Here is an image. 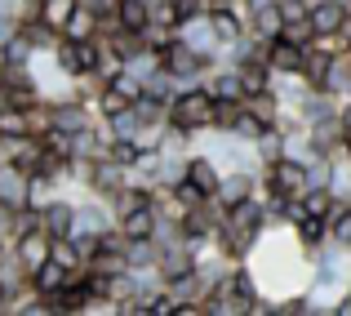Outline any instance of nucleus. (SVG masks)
Instances as JSON below:
<instances>
[{
	"mask_svg": "<svg viewBox=\"0 0 351 316\" xmlns=\"http://www.w3.org/2000/svg\"><path fill=\"white\" fill-rule=\"evenodd\" d=\"M9 107V89H5V80H0V111Z\"/></svg>",
	"mask_w": 351,
	"mask_h": 316,
	"instance_id": "c85d7f7f",
	"label": "nucleus"
},
{
	"mask_svg": "<svg viewBox=\"0 0 351 316\" xmlns=\"http://www.w3.org/2000/svg\"><path fill=\"white\" fill-rule=\"evenodd\" d=\"M302 54H307L302 45L276 36L271 49H267V67H271V71H285V76H302Z\"/></svg>",
	"mask_w": 351,
	"mask_h": 316,
	"instance_id": "4468645a",
	"label": "nucleus"
},
{
	"mask_svg": "<svg viewBox=\"0 0 351 316\" xmlns=\"http://www.w3.org/2000/svg\"><path fill=\"white\" fill-rule=\"evenodd\" d=\"M27 281H32V294H36V299H49V294H58L62 285L71 281V272L49 258V263H40L36 272H27Z\"/></svg>",
	"mask_w": 351,
	"mask_h": 316,
	"instance_id": "2eb2a0df",
	"label": "nucleus"
},
{
	"mask_svg": "<svg viewBox=\"0 0 351 316\" xmlns=\"http://www.w3.org/2000/svg\"><path fill=\"white\" fill-rule=\"evenodd\" d=\"M182 179L196 183L205 201H214V196H218V183H223V174H218L214 156H187V165H182Z\"/></svg>",
	"mask_w": 351,
	"mask_h": 316,
	"instance_id": "ddd939ff",
	"label": "nucleus"
},
{
	"mask_svg": "<svg viewBox=\"0 0 351 316\" xmlns=\"http://www.w3.org/2000/svg\"><path fill=\"white\" fill-rule=\"evenodd\" d=\"M267 192L285 201H302L311 192V165L298 161V156H280V161L267 165Z\"/></svg>",
	"mask_w": 351,
	"mask_h": 316,
	"instance_id": "20e7f679",
	"label": "nucleus"
},
{
	"mask_svg": "<svg viewBox=\"0 0 351 316\" xmlns=\"http://www.w3.org/2000/svg\"><path fill=\"white\" fill-rule=\"evenodd\" d=\"M76 232H85V236H103V232H112V218H107V210L103 205H76ZM71 232V236H76Z\"/></svg>",
	"mask_w": 351,
	"mask_h": 316,
	"instance_id": "4be33fe9",
	"label": "nucleus"
},
{
	"mask_svg": "<svg viewBox=\"0 0 351 316\" xmlns=\"http://www.w3.org/2000/svg\"><path fill=\"white\" fill-rule=\"evenodd\" d=\"M125 107H134V98H125L116 85H103L98 89V111H103V120H112V116H120Z\"/></svg>",
	"mask_w": 351,
	"mask_h": 316,
	"instance_id": "bb28decb",
	"label": "nucleus"
},
{
	"mask_svg": "<svg viewBox=\"0 0 351 316\" xmlns=\"http://www.w3.org/2000/svg\"><path fill=\"white\" fill-rule=\"evenodd\" d=\"M325 94H347L351 89V54H334V63H329L325 71Z\"/></svg>",
	"mask_w": 351,
	"mask_h": 316,
	"instance_id": "5701e85b",
	"label": "nucleus"
},
{
	"mask_svg": "<svg viewBox=\"0 0 351 316\" xmlns=\"http://www.w3.org/2000/svg\"><path fill=\"white\" fill-rule=\"evenodd\" d=\"M205 54L200 49H191V45H182V41H173V45H165L160 49V67L169 71L173 80H196L200 71H205Z\"/></svg>",
	"mask_w": 351,
	"mask_h": 316,
	"instance_id": "0eeeda50",
	"label": "nucleus"
},
{
	"mask_svg": "<svg viewBox=\"0 0 351 316\" xmlns=\"http://www.w3.org/2000/svg\"><path fill=\"white\" fill-rule=\"evenodd\" d=\"M76 5H80V0H40V5H36V18H40L49 32L62 36V27H67V18L76 14Z\"/></svg>",
	"mask_w": 351,
	"mask_h": 316,
	"instance_id": "aec40b11",
	"label": "nucleus"
},
{
	"mask_svg": "<svg viewBox=\"0 0 351 316\" xmlns=\"http://www.w3.org/2000/svg\"><path fill=\"white\" fill-rule=\"evenodd\" d=\"M5 258H9V245H5V236H0V263H5Z\"/></svg>",
	"mask_w": 351,
	"mask_h": 316,
	"instance_id": "c756f323",
	"label": "nucleus"
},
{
	"mask_svg": "<svg viewBox=\"0 0 351 316\" xmlns=\"http://www.w3.org/2000/svg\"><path fill=\"white\" fill-rule=\"evenodd\" d=\"M347 54H351V45H347Z\"/></svg>",
	"mask_w": 351,
	"mask_h": 316,
	"instance_id": "72a5a7b5",
	"label": "nucleus"
},
{
	"mask_svg": "<svg viewBox=\"0 0 351 316\" xmlns=\"http://www.w3.org/2000/svg\"><path fill=\"white\" fill-rule=\"evenodd\" d=\"M53 63H58L71 80L89 76V71L98 67V41H67V36H58V45H53Z\"/></svg>",
	"mask_w": 351,
	"mask_h": 316,
	"instance_id": "39448f33",
	"label": "nucleus"
},
{
	"mask_svg": "<svg viewBox=\"0 0 351 316\" xmlns=\"http://www.w3.org/2000/svg\"><path fill=\"white\" fill-rule=\"evenodd\" d=\"M178 41L191 45V49H200L205 58H214L218 49V32H214V18H209V9H196V14H187L178 23Z\"/></svg>",
	"mask_w": 351,
	"mask_h": 316,
	"instance_id": "1a4fd4ad",
	"label": "nucleus"
},
{
	"mask_svg": "<svg viewBox=\"0 0 351 316\" xmlns=\"http://www.w3.org/2000/svg\"><path fill=\"white\" fill-rule=\"evenodd\" d=\"M338 125H343V129H351V98H347L343 107H338Z\"/></svg>",
	"mask_w": 351,
	"mask_h": 316,
	"instance_id": "cd10ccee",
	"label": "nucleus"
},
{
	"mask_svg": "<svg viewBox=\"0 0 351 316\" xmlns=\"http://www.w3.org/2000/svg\"><path fill=\"white\" fill-rule=\"evenodd\" d=\"M263 223H267L263 201L249 196V201H240V205L223 210V218H218V240H223V249H227L232 258H245L249 249H254V240H258V232H263Z\"/></svg>",
	"mask_w": 351,
	"mask_h": 316,
	"instance_id": "f257e3e1",
	"label": "nucleus"
},
{
	"mask_svg": "<svg viewBox=\"0 0 351 316\" xmlns=\"http://www.w3.org/2000/svg\"><path fill=\"white\" fill-rule=\"evenodd\" d=\"M0 165H5V143H0Z\"/></svg>",
	"mask_w": 351,
	"mask_h": 316,
	"instance_id": "2f4dec72",
	"label": "nucleus"
},
{
	"mask_svg": "<svg viewBox=\"0 0 351 316\" xmlns=\"http://www.w3.org/2000/svg\"><path fill=\"white\" fill-rule=\"evenodd\" d=\"M36 5H40V0H27V9H36Z\"/></svg>",
	"mask_w": 351,
	"mask_h": 316,
	"instance_id": "473e14b6",
	"label": "nucleus"
},
{
	"mask_svg": "<svg viewBox=\"0 0 351 316\" xmlns=\"http://www.w3.org/2000/svg\"><path fill=\"white\" fill-rule=\"evenodd\" d=\"M49 245H53V236L36 223V227H27V232L14 236V258L23 263V272H36L40 263H49Z\"/></svg>",
	"mask_w": 351,
	"mask_h": 316,
	"instance_id": "6e6552de",
	"label": "nucleus"
},
{
	"mask_svg": "<svg viewBox=\"0 0 351 316\" xmlns=\"http://www.w3.org/2000/svg\"><path fill=\"white\" fill-rule=\"evenodd\" d=\"M169 125L182 134H200V129H214V94L205 85H187L169 98Z\"/></svg>",
	"mask_w": 351,
	"mask_h": 316,
	"instance_id": "f03ea898",
	"label": "nucleus"
},
{
	"mask_svg": "<svg viewBox=\"0 0 351 316\" xmlns=\"http://www.w3.org/2000/svg\"><path fill=\"white\" fill-rule=\"evenodd\" d=\"M116 23L125 27V32H143V27L152 23V18H147V0H120Z\"/></svg>",
	"mask_w": 351,
	"mask_h": 316,
	"instance_id": "393cba45",
	"label": "nucleus"
},
{
	"mask_svg": "<svg viewBox=\"0 0 351 316\" xmlns=\"http://www.w3.org/2000/svg\"><path fill=\"white\" fill-rule=\"evenodd\" d=\"M343 147H347V152H351V129H343Z\"/></svg>",
	"mask_w": 351,
	"mask_h": 316,
	"instance_id": "7c9ffc66",
	"label": "nucleus"
},
{
	"mask_svg": "<svg viewBox=\"0 0 351 316\" xmlns=\"http://www.w3.org/2000/svg\"><path fill=\"white\" fill-rule=\"evenodd\" d=\"M49 120H53V129H62V134H85V129H94V120H89V107H85V98L49 103Z\"/></svg>",
	"mask_w": 351,
	"mask_h": 316,
	"instance_id": "f8f14e48",
	"label": "nucleus"
},
{
	"mask_svg": "<svg viewBox=\"0 0 351 316\" xmlns=\"http://www.w3.org/2000/svg\"><path fill=\"white\" fill-rule=\"evenodd\" d=\"M209 316H240V312H254V281L245 272H232L205 294Z\"/></svg>",
	"mask_w": 351,
	"mask_h": 316,
	"instance_id": "7ed1b4c3",
	"label": "nucleus"
},
{
	"mask_svg": "<svg viewBox=\"0 0 351 316\" xmlns=\"http://www.w3.org/2000/svg\"><path fill=\"white\" fill-rule=\"evenodd\" d=\"M27 134H36L32 107H5L0 111V138H27Z\"/></svg>",
	"mask_w": 351,
	"mask_h": 316,
	"instance_id": "412c9836",
	"label": "nucleus"
},
{
	"mask_svg": "<svg viewBox=\"0 0 351 316\" xmlns=\"http://www.w3.org/2000/svg\"><path fill=\"white\" fill-rule=\"evenodd\" d=\"M40 227L49 232V236H71V232H76V205H67V201H45Z\"/></svg>",
	"mask_w": 351,
	"mask_h": 316,
	"instance_id": "dca6fc26",
	"label": "nucleus"
},
{
	"mask_svg": "<svg viewBox=\"0 0 351 316\" xmlns=\"http://www.w3.org/2000/svg\"><path fill=\"white\" fill-rule=\"evenodd\" d=\"M249 196H254V179H249L245 170H236V174H227V179L218 183L214 205L218 210H232V205H240V201H249Z\"/></svg>",
	"mask_w": 351,
	"mask_h": 316,
	"instance_id": "a211bd4d",
	"label": "nucleus"
},
{
	"mask_svg": "<svg viewBox=\"0 0 351 316\" xmlns=\"http://www.w3.org/2000/svg\"><path fill=\"white\" fill-rule=\"evenodd\" d=\"M249 32L263 36V41H276V36L285 32V18H280V5L276 0H267V5L254 9V23H249Z\"/></svg>",
	"mask_w": 351,
	"mask_h": 316,
	"instance_id": "6ab92c4d",
	"label": "nucleus"
},
{
	"mask_svg": "<svg viewBox=\"0 0 351 316\" xmlns=\"http://www.w3.org/2000/svg\"><path fill=\"white\" fill-rule=\"evenodd\" d=\"M76 170L85 174V179H89V188H94L98 196H107V201H112L116 192L129 183V170H125L120 161H112V156H98V161H89V165H76Z\"/></svg>",
	"mask_w": 351,
	"mask_h": 316,
	"instance_id": "423d86ee",
	"label": "nucleus"
},
{
	"mask_svg": "<svg viewBox=\"0 0 351 316\" xmlns=\"http://www.w3.org/2000/svg\"><path fill=\"white\" fill-rule=\"evenodd\" d=\"M347 14H351V0H316L307 18H311V32L316 36H338Z\"/></svg>",
	"mask_w": 351,
	"mask_h": 316,
	"instance_id": "9b49d317",
	"label": "nucleus"
},
{
	"mask_svg": "<svg viewBox=\"0 0 351 316\" xmlns=\"http://www.w3.org/2000/svg\"><path fill=\"white\" fill-rule=\"evenodd\" d=\"M98 32H103V18L94 14L89 0H80L76 14L67 18V27H62V36H67V41H98Z\"/></svg>",
	"mask_w": 351,
	"mask_h": 316,
	"instance_id": "f3484780",
	"label": "nucleus"
},
{
	"mask_svg": "<svg viewBox=\"0 0 351 316\" xmlns=\"http://www.w3.org/2000/svg\"><path fill=\"white\" fill-rule=\"evenodd\" d=\"M209 94L214 98H245V85H240V71H218L214 80H209Z\"/></svg>",
	"mask_w": 351,
	"mask_h": 316,
	"instance_id": "a878e982",
	"label": "nucleus"
},
{
	"mask_svg": "<svg viewBox=\"0 0 351 316\" xmlns=\"http://www.w3.org/2000/svg\"><path fill=\"white\" fill-rule=\"evenodd\" d=\"M329 236H334V245L351 249V205L347 201H334V210H329Z\"/></svg>",
	"mask_w": 351,
	"mask_h": 316,
	"instance_id": "b1692460",
	"label": "nucleus"
},
{
	"mask_svg": "<svg viewBox=\"0 0 351 316\" xmlns=\"http://www.w3.org/2000/svg\"><path fill=\"white\" fill-rule=\"evenodd\" d=\"M156 227H160V210H156V201H152V205H138V210L120 214V223H116V232L125 240H152Z\"/></svg>",
	"mask_w": 351,
	"mask_h": 316,
	"instance_id": "9d476101",
	"label": "nucleus"
},
{
	"mask_svg": "<svg viewBox=\"0 0 351 316\" xmlns=\"http://www.w3.org/2000/svg\"><path fill=\"white\" fill-rule=\"evenodd\" d=\"M0 312H5V308H0Z\"/></svg>",
	"mask_w": 351,
	"mask_h": 316,
	"instance_id": "f704fd0d",
	"label": "nucleus"
}]
</instances>
